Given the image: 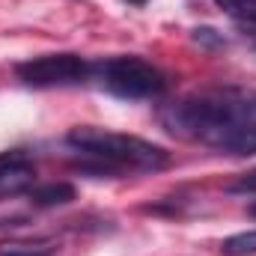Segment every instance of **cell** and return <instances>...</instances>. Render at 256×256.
<instances>
[{
  "label": "cell",
  "mask_w": 256,
  "mask_h": 256,
  "mask_svg": "<svg viewBox=\"0 0 256 256\" xmlns=\"http://www.w3.org/2000/svg\"><path fill=\"white\" fill-rule=\"evenodd\" d=\"M161 122L179 137L218 149L238 128L256 126V90L220 86L185 96L161 110Z\"/></svg>",
  "instance_id": "6da1fadb"
},
{
  "label": "cell",
  "mask_w": 256,
  "mask_h": 256,
  "mask_svg": "<svg viewBox=\"0 0 256 256\" xmlns=\"http://www.w3.org/2000/svg\"><path fill=\"white\" fill-rule=\"evenodd\" d=\"M66 143L92 158L98 170L104 173H120V170H164L170 167V152L161 149L158 143H149L134 134H116L108 128L96 126H78L66 134Z\"/></svg>",
  "instance_id": "7a4b0ae2"
},
{
  "label": "cell",
  "mask_w": 256,
  "mask_h": 256,
  "mask_svg": "<svg viewBox=\"0 0 256 256\" xmlns=\"http://www.w3.org/2000/svg\"><path fill=\"white\" fill-rule=\"evenodd\" d=\"M92 80L120 98H155L167 90V78L158 66L140 57H108L92 63Z\"/></svg>",
  "instance_id": "3957f363"
},
{
  "label": "cell",
  "mask_w": 256,
  "mask_h": 256,
  "mask_svg": "<svg viewBox=\"0 0 256 256\" xmlns=\"http://www.w3.org/2000/svg\"><path fill=\"white\" fill-rule=\"evenodd\" d=\"M90 72H92V63H86L78 54H45V57H33L27 63L15 66L18 80L33 86V90L80 84V80L90 78Z\"/></svg>",
  "instance_id": "277c9868"
},
{
  "label": "cell",
  "mask_w": 256,
  "mask_h": 256,
  "mask_svg": "<svg viewBox=\"0 0 256 256\" xmlns=\"http://www.w3.org/2000/svg\"><path fill=\"white\" fill-rule=\"evenodd\" d=\"M36 170L30 164V158L21 152V149H12V152H0V191H21L33 182Z\"/></svg>",
  "instance_id": "5b68a950"
},
{
  "label": "cell",
  "mask_w": 256,
  "mask_h": 256,
  "mask_svg": "<svg viewBox=\"0 0 256 256\" xmlns=\"http://www.w3.org/2000/svg\"><path fill=\"white\" fill-rule=\"evenodd\" d=\"M30 202L39 206V208H54V206H66L74 200V188L66 185V182H51V185H36L27 191Z\"/></svg>",
  "instance_id": "8992f818"
},
{
  "label": "cell",
  "mask_w": 256,
  "mask_h": 256,
  "mask_svg": "<svg viewBox=\"0 0 256 256\" xmlns=\"http://www.w3.org/2000/svg\"><path fill=\"white\" fill-rule=\"evenodd\" d=\"M218 152H230V155H256V126L238 128L236 134H230Z\"/></svg>",
  "instance_id": "52a82bcc"
},
{
  "label": "cell",
  "mask_w": 256,
  "mask_h": 256,
  "mask_svg": "<svg viewBox=\"0 0 256 256\" xmlns=\"http://www.w3.org/2000/svg\"><path fill=\"white\" fill-rule=\"evenodd\" d=\"M242 27H256V0H214Z\"/></svg>",
  "instance_id": "ba28073f"
},
{
  "label": "cell",
  "mask_w": 256,
  "mask_h": 256,
  "mask_svg": "<svg viewBox=\"0 0 256 256\" xmlns=\"http://www.w3.org/2000/svg\"><path fill=\"white\" fill-rule=\"evenodd\" d=\"M220 254L224 256H250V254H256V230L230 236V238L220 244Z\"/></svg>",
  "instance_id": "9c48e42d"
},
{
  "label": "cell",
  "mask_w": 256,
  "mask_h": 256,
  "mask_svg": "<svg viewBox=\"0 0 256 256\" xmlns=\"http://www.w3.org/2000/svg\"><path fill=\"white\" fill-rule=\"evenodd\" d=\"M226 191H230V194H256V170L242 173L236 182H230V185H226Z\"/></svg>",
  "instance_id": "30bf717a"
},
{
  "label": "cell",
  "mask_w": 256,
  "mask_h": 256,
  "mask_svg": "<svg viewBox=\"0 0 256 256\" xmlns=\"http://www.w3.org/2000/svg\"><path fill=\"white\" fill-rule=\"evenodd\" d=\"M0 256H51L45 248H30V244H3Z\"/></svg>",
  "instance_id": "8fae6325"
},
{
  "label": "cell",
  "mask_w": 256,
  "mask_h": 256,
  "mask_svg": "<svg viewBox=\"0 0 256 256\" xmlns=\"http://www.w3.org/2000/svg\"><path fill=\"white\" fill-rule=\"evenodd\" d=\"M128 3H134V6H143V3H146V0H128Z\"/></svg>",
  "instance_id": "7c38bea8"
},
{
  "label": "cell",
  "mask_w": 256,
  "mask_h": 256,
  "mask_svg": "<svg viewBox=\"0 0 256 256\" xmlns=\"http://www.w3.org/2000/svg\"><path fill=\"white\" fill-rule=\"evenodd\" d=\"M250 214H254V218H256V202H254V206H250Z\"/></svg>",
  "instance_id": "4fadbf2b"
}]
</instances>
